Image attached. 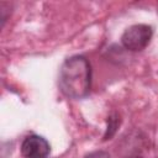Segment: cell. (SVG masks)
Segmentation results:
<instances>
[{"label":"cell","mask_w":158,"mask_h":158,"mask_svg":"<svg viewBox=\"0 0 158 158\" xmlns=\"http://www.w3.org/2000/svg\"><path fill=\"white\" fill-rule=\"evenodd\" d=\"M84 158H110V154L105 151H95V152L88 154Z\"/></svg>","instance_id":"4"},{"label":"cell","mask_w":158,"mask_h":158,"mask_svg":"<svg viewBox=\"0 0 158 158\" xmlns=\"http://www.w3.org/2000/svg\"><path fill=\"white\" fill-rule=\"evenodd\" d=\"M51 146L46 138L38 135L27 136L21 144V153L26 158H47Z\"/></svg>","instance_id":"3"},{"label":"cell","mask_w":158,"mask_h":158,"mask_svg":"<svg viewBox=\"0 0 158 158\" xmlns=\"http://www.w3.org/2000/svg\"><path fill=\"white\" fill-rule=\"evenodd\" d=\"M152 36H153V30L149 25L138 23L130 26L123 32L121 37V42L126 49L132 52H138L144 49L149 44Z\"/></svg>","instance_id":"2"},{"label":"cell","mask_w":158,"mask_h":158,"mask_svg":"<svg viewBox=\"0 0 158 158\" xmlns=\"http://www.w3.org/2000/svg\"><path fill=\"white\" fill-rule=\"evenodd\" d=\"M58 85L60 91L72 99L86 96L91 86V67L83 56H73L60 67Z\"/></svg>","instance_id":"1"},{"label":"cell","mask_w":158,"mask_h":158,"mask_svg":"<svg viewBox=\"0 0 158 158\" xmlns=\"http://www.w3.org/2000/svg\"><path fill=\"white\" fill-rule=\"evenodd\" d=\"M131 158H142V157H138V156H136V157H131Z\"/></svg>","instance_id":"5"}]
</instances>
